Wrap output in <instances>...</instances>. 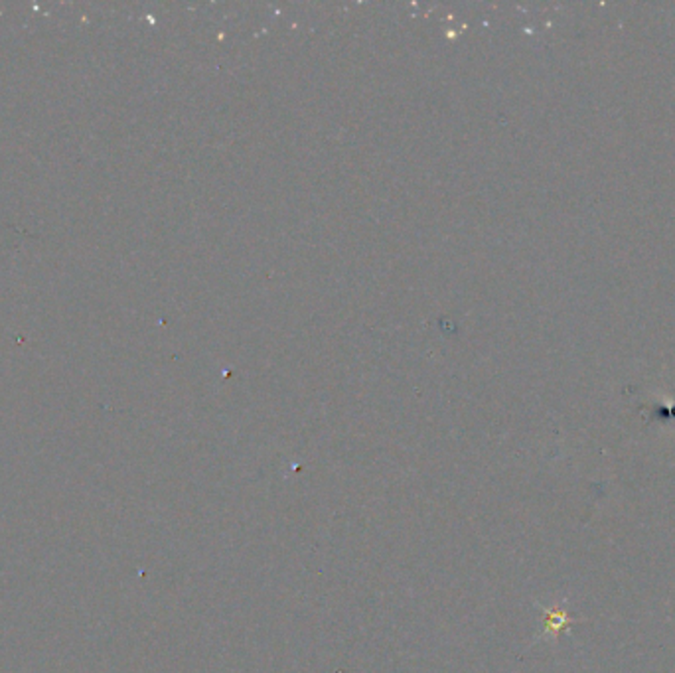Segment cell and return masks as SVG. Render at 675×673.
I'll return each mask as SVG.
<instances>
[{
	"label": "cell",
	"instance_id": "6da1fadb",
	"mask_svg": "<svg viewBox=\"0 0 675 673\" xmlns=\"http://www.w3.org/2000/svg\"><path fill=\"white\" fill-rule=\"evenodd\" d=\"M543 613H545V622H543V634L555 637V640L559 637L561 630H567L569 626L575 624V618L571 614H569L565 608H559V606L543 608Z\"/></svg>",
	"mask_w": 675,
	"mask_h": 673
}]
</instances>
